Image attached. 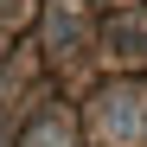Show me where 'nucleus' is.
<instances>
[{
  "label": "nucleus",
  "mask_w": 147,
  "mask_h": 147,
  "mask_svg": "<svg viewBox=\"0 0 147 147\" xmlns=\"http://www.w3.org/2000/svg\"><path fill=\"white\" fill-rule=\"evenodd\" d=\"M109 45H115L121 58H134V51H141L147 38H141V26H109Z\"/></svg>",
  "instance_id": "nucleus-4"
},
{
  "label": "nucleus",
  "mask_w": 147,
  "mask_h": 147,
  "mask_svg": "<svg viewBox=\"0 0 147 147\" xmlns=\"http://www.w3.org/2000/svg\"><path fill=\"white\" fill-rule=\"evenodd\" d=\"M26 147H70V128H64V115H38L32 128H26Z\"/></svg>",
  "instance_id": "nucleus-3"
},
{
  "label": "nucleus",
  "mask_w": 147,
  "mask_h": 147,
  "mask_svg": "<svg viewBox=\"0 0 147 147\" xmlns=\"http://www.w3.org/2000/svg\"><path fill=\"white\" fill-rule=\"evenodd\" d=\"M45 38L64 51V45H77V38H83V19L70 13V7H51V19H45Z\"/></svg>",
  "instance_id": "nucleus-2"
},
{
  "label": "nucleus",
  "mask_w": 147,
  "mask_h": 147,
  "mask_svg": "<svg viewBox=\"0 0 147 147\" xmlns=\"http://www.w3.org/2000/svg\"><path fill=\"white\" fill-rule=\"evenodd\" d=\"M96 128L128 147V141L141 134V96H134V90H109L102 102H96Z\"/></svg>",
  "instance_id": "nucleus-1"
}]
</instances>
